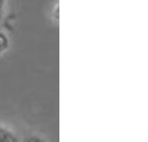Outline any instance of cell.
<instances>
[{"label": "cell", "mask_w": 148, "mask_h": 142, "mask_svg": "<svg viewBox=\"0 0 148 142\" xmlns=\"http://www.w3.org/2000/svg\"><path fill=\"white\" fill-rule=\"evenodd\" d=\"M0 142H17V139L12 132L0 127Z\"/></svg>", "instance_id": "obj_1"}, {"label": "cell", "mask_w": 148, "mask_h": 142, "mask_svg": "<svg viewBox=\"0 0 148 142\" xmlns=\"http://www.w3.org/2000/svg\"><path fill=\"white\" fill-rule=\"evenodd\" d=\"M8 46V39L5 34L0 32V53L5 50Z\"/></svg>", "instance_id": "obj_2"}]
</instances>
